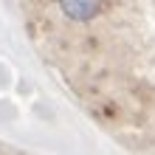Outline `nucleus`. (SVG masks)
I'll use <instances>...</instances> for the list:
<instances>
[{
    "mask_svg": "<svg viewBox=\"0 0 155 155\" xmlns=\"http://www.w3.org/2000/svg\"><path fill=\"white\" fill-rule=\"evenodd\" d=\"M62 12L74 20H90L99 8H102V0H59Z\"/></svg>",
    "mask_w": 155,
    "mask_h": 155,
    "instance_id": "f257e3e1",
    "label": "nucleus"
}]
</instances>
